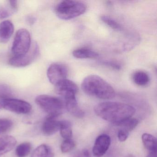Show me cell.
Wrapping results in <instances>:
<instances>
[{"mask_svg": "<svg viewBox=\"0 0 157 157\" xmlns=\"http://www.w3.org/2000/svg\"><path fill=\"white\" fill-rule=\"evenodd\" d=\"M61 121L57 120L56 117L48 116L43 123L42 131L44 135L51 136L59 130Z\"/></svg>", "mask_w": 157, "mask_h": 157, "instance_id": "11", "label": "cell"}, {"mask_svg": "<svg viewBox=\"0 0 157 157\" xmlns=\"http://www.w3.org/2000/svg\"><path fill=\"white\" fill-rule=\"evenodd\" d=\"M87 6L81 2L66 0L60 2L55 9L57 16L63 20H70L84 13Z\"/></svg>", "mask_w": 157, "mask_h": 157, "instance_id": "3", "label": "cell"}, {"mask_svg": "<svg viewBox=\"0 0 157 157\" xmlns=\"http://www.w3.org/2000/svg\"><path fill=\"white\" fill-rule=\"evenodd\" d=\"M132 79L135 84L138 86L143 87L148 84L150 77L148 74L145 71H138L133 74Z\"/></svg>", "mask_w": 157, "mask_h": 157, "instance_id": "18", "label": "cell"}, {"mask_svg": "<svg viewBox=\"0 0 157 157\" xmlns=\"http://www.w3.org/2000/svg\"><path fill=\"white\" fill-rule=\"evenodd\" d=\"M17 144V140L12 136H6L0 137V157L11 151Z\"/></svg>", "mask_w": 157, "mask_h": 157, "instance_id": "13", "label": "cell"}, {"mask_svg": "<svg viewBox=\"0 0 157 157\" xmlns=\"http://www.w3.org/2000/svg\"><path fill=\"white\" fill-rule=\"evenodd\" d=\"M35 101L38 106L48 114V116L56 118L62 113L65 106L61 99L45 94L37 96Z\"/></svg>", "mask_w": 157, "mask_h": 157, "instance_id": "4", "label": "cell"}, {"mask_svg": "<svg viewBox=\"0 0 157 157\" xmlns=\"http://www.w3.org/2000/svg\"><path fill=\"white\" fill-rule=\"evenodd\" d=\"M31 38L30 33L26 29L18 30L13 43L12 51L14 56L26 54L31 48Z\"/></svg>", "mask_w": 157, "mask_h": 157, "instance_id": "5", "label": "cell"}, {"mask_svg": "<svg viewBox=\"0 0 157 157\" xmlns=\"http://www.w3.org/2000/svg\"><path fill=\"white\" fill-rule=\"evenodd\" d=\"M111 142L110 137L106 134H101L98 136L93 148L94 155L96 157L103 156L108 150Z\"/></svg>", "mask_w": 157, "mask_h": 157, "instance_id": "10", "label": "cell"}, {"mask_svg": "<svg viewBox=\"0 0 157 157\" xmlns=\"http://www.w3.org/2000/svg\"><path fill=\"white\" fill-rule=\"evenodd\" d=\"M2 109L18 114H27L30 113L32 106L29 103L23 100L10 98L5 99L3 102Z\"/></svg>", "mask_w": 157, "mask_h": 157, "instance_id": "8", "label": "cell"}, {"mask_svg": "<svg viewBox=\"0 0 157 157\" xmlns=\"http://www.w3.org/2000/svg\"><path fill=\"white\" fill-rule=\"evenodd\" d=\"M72 55L77 59H97L99 55L97 52L88 48H80L75 49L72 52Z\"/></svg>", "mask_w": 157, "mask_h": 157, "instance_id": "15", "label": "cell"}, {"mask_svg": "<svg viewBox=\"0 0 157 157\" xmlns=\"http://www.w3.org/2000/svg\"><path fill=\"white\" fill-rule=\"evenodd\" d=\"M55 90L58 95L63 97L66 101L76 99V94L78 90V88L72 81L65 79L55 85Z\"/></svg>", "mask_w": 157, "mask_h": 157, "instance_id": "7", "label": "cell"}, {"mask_svg": "<svg viewBox=\"0 0 157 157\" xmlns=\"http://www.w3.org/2000/svg\"><path fill=\"white\" fill-rule=\"evenodd\" d=\"M65 106L67 111L72 115L78 118H82L84 113L78 106L76 99L65 101Z\"/></svg>", "mask_w": 157, "mask_h": 157, "instance_id": "14", "label": "cell"}, {"mask_svg": "<svg viewBox=\"0 0 157 157\" xmlns=\"http://www.w3.org/2000/svg\"><path fill=\"white\" fill-rule=\"evenodd\" d=\"M82 91L88 95L103 100H110L114 98L115 91L113 87L100 76L90 75L82 81Z\"/></svg>", "mask_w": 157, "mask_h": 157, "instance_id": "2", "label": "cell"}, {"mask_svg": "<svg viewBox=\"0 0 157 157\" xmlns=\"http://www.w3.org/2000/svg\"><path fill=\"white\" fill-rule=\"evenodd\" d=\"M12 91L10 88L7 85H0V109H2V105L4 100L11 98Z\"/></svg>", "mask_w": 157, "mask_h": 157, "instance_id": "21", "label": "cell"}, {"mask_svg": "<svg viewBox=\"0 0 157 157\" xmlns=\"http://www.w3.org/2000/svg\"><path fill=\"white\" fill-rule=\"evenodd\" d=\"M68 72V70L66 65L62 63H53L48 69V78L49 82L55 85L61 81L67 79Z\"/></svg>", "mask_w": 157, "mask_h": 157, "instance_id": "9", "label": "cell"}, {"mask_svg": "<svg viewBox=\"0 0 157 157\" xmlns=\"http://www.w3.org/2000/svg\"><path fill=\"white\" fill-rule=\"evenodd\" d=\"M11 120L6 118H0V134L10 130L13 126Z\"/></svg>", "mask_w": 157, "mask_h": 157, "instance_id": "26", "label": "cell"}, {"mask_svg": "<svg viewBox=\"0 0 157 157\" xmlns=\"http://www.w3.org/2000/svg\"><path fill=\"white\" fill-rule=\"evenodd\" d=\"M40 53L38 45H33L30 50L26 54L20 56H14L10 59L9 63L13 67H21L29 66L38 56Z\"/></svg>", "mask_w": 157, "mask_h": 157, "instance_id": "6", "label": "cell"}, {"mask_svg": "<svg viewBox=\"0 0 157 157\" xmlns=\"http://www.w3.org/2000/svg\"><path fill=\"white\" fill-rule=\"evenodd\" d=\"M142 140L148 152L157 151V139L152 135L148 133L143 134L142 136Z\"/></svg>", "mask_w": 157, "mask_h": 157, "instance_id": "17", "label": "cell"}, {"mask_svg": "<svg viewBox=\"0 0 157 157\" xmlns=\"http://www.w3.org/2000/svg\"><path fill=\"white\" fill-rule=\"evenodd\" d=\"M101 19L104 23L107 25L112 29L118 31L123 30V27L122 25L113 18L106 15H102Z\"/></svg>", "mask_w": 157, "mask_h": 157, "instance_id": "22", "label": "cell"}, {"mask_svg": "<svg viewBox=\"0 0 157 157\" xmlns=\"http://www.w3.org/2000/svg\"><path fill=\"white\" fill-rule=\"evenodd\" d=\"M147 157H157V151L148 152Z\"/></svg>", "mask_w": 157, "mask_h": 157, "instance_id": "30", "label": "cell"}, {"mask_svg": "<svg viewBox=\"0 0 157 157\" xmlns=\"http://www.w3.org/2000/svg\"><path fill=\"white\" fill-rule=\"evenodd\" d=\"M94 110L99 117L117 126L131 118L136 113L133 106L116 102L101 103L95 106Z\"/></svg>", "mask_w": 157, "mask_h": 157, "instance_id": "1", "label": "cell"}, {"mask_svg": "<svg viewBox=\"0 0 157 157\" xmlns=\"http://www.w3.org/2000/svg\"><path fill=\"white\" fill-rule=\"evenodd\" d=\"M31 157H54V152L50 146L42 144L35 149Z\"/></svg>", "mask_w": 157, "mask_h": 157, "instance_id": "16", "label": "cell"}, {"mask_svg": "<svg viewBox=\"0 0 157 157\" xmlns=\"http://www.w3.org/2000/svg\"><path fill=\"white\" fill-rule=\"evenodd\" d=\"M138 124V121L137 119L134 118H130L125 121L122 122L118 125V126L122 128L121 129L126 130L128 132L132 131L136 127Z\"/></svg>", "mask_w": 157, "mask_h": 157, "instance_id": "24", "label": "cell"}, {"mask_svg": "<svg viewBox=\"0 0 157 157\" xmlns=\"http://www.w3.org/2000/svg\"><path fill=\"white\" fill-rule=\"evenodd\" d=\"M36 21V18L33 16H28L26 18V22L30 25H33Z\"/></svg>", "mask_w": 157, "mask_h": 157, "instance_id": "29", "label": "cell"}, {"mask_svg": "<svg viewBox=\"0 0 157 157\" xmlns=\"http://www.w3.org/2000/svg\"><path fill=\"white\" fill-rule=\"evenodd\" d=\"M75 147V143L71 139L65 140L60 146L61 151L63 153L70 152Z\"/></svg>", "mask_w": 157, "mask_h": 157, "instance_id": "25", "label": "cell"}, {"mask_svg": "<svg viewBox=\"0 0 157 157\" xmlns=\"http://www.w3.org/2000/svg\"><path fill=\"white\" fill-rule=\"evenodd\" d=\"M128 132L123 129H120L118 131V134H117L118 140L121 142L125 141L128 137Z\"/></svg>", "mask_w": 157, "mask_h": 157, "instance_id": "28", "label": "cell"}, {"mask_svg": "<svg viewBox=\"0 0 157 157\" xmlns=\"http://www.w3.org/2000/svg\"><path fill=\"white\" fill-rule=\"evenodd\" d=\"M14 32V25L10 21H5L0 23V43H7Z\"/></svg>", "mask_w": 157, "mask_h": 157, "instance_id": "12", "label": "cell"}, {"mask_svg": "<svg viewBox=\"0 0 157 157\" xmlns=\"http://www.w3.org/2000/svg\"><path fill=\"white\" fill-rule=\"evenodd\" d=\"M102 63L105 66H108L114 69L117 70H119L121 69V64H119L118 62L115 61H104L102 62Z\"/></svg>", "mask_w": 157, "mask_h": 157, "instance_id": "27", "label": "cell"}, {"mask_svg": "<svg viewBox=\"0 0 157 157\" xmlns=\"http://www.w3.org/2000/svg\"><path fill=\"white\" fill-rule=\"evenodd\" d=\"M60 135L65 140L71 138L72 135L71 123L67 120L61 121L60 129Z\"/></svg>", "mask_w": 157, "mask_h": 157, "instance_id": "19", "label": "cell"}, {"mask_svg": "<svg viewBox=\"0 0 157 157\" xmlns=\"http://www.w3.org/2000/svg\"><path fill=\"white\" fill-rule=\"evenodd\" d=\"M32 146L31 143L25 142L21 143L17 146L15 153L18 157H26L31 152Z\"/></svg>", "mask_w": 157, "mask_h": 157, "instance_id": "20", "label": "cell"}, {"mask_svg": "<svg viewBox=\"0 0 157 157\" xmlns=\"http://www.w3.org/2000/svg\"><path fill=\"white\" fill-rule=\"evenodd\" d=\"M17 10L14 9L8 1V4L0 7V19L8 18L15 13Z\"/></svg>", "mask_w": 157, "mask_h": 157, "instance_id": "23", "label": "cell"}]
</instances>
